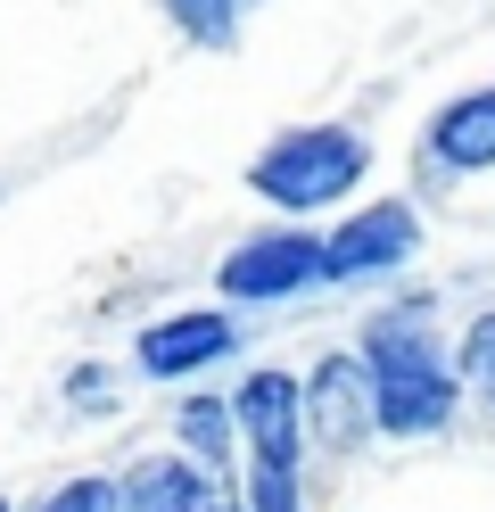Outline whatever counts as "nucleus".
<instances>
[{"label":"nucleus","mask_w":495,"mask_h":512,"mask_svg":"<svg viewBox=\"0 0 495 512\" xmlns=\"http://www.w3.org/2000/svg\"><path fill=\"white\" fill-rule=\"evenodd\" d=\"M355 356L372 372V430L380 438H438L454 422V405H462L454 356H438V331H421L413 306L372 314Z\"/></svg>","instance_id":"obj_1"},{"label":"nucleus","mask_w":495,"mask_h":512,"mask_svg":"<svg viewBox=\"0 0 495 512\" xmlns=\"http://www.w3.org/2000/svg\"><path fill=\"white\" fill-rule=\"evenodd\" d=\"M363 174H372V141L355 124H297L248 157V190L281 215H330L339 199H355Z\"/></svg>","instance_id":"obj_2"},{"label":"nucleus","mask_w":495,"mask_h":512,"mask_svg":"<svg viewBox=\"0 0 495 512\" xmlns=\"http://www.w3.org/2000/svg\"><path fill=\"white\" fill-rule=\"evenodd\" d=\"M231 430L248 446V512H306V397L289 372H248L231 389Z\"/></svg>","instance_id":"obj_3"},{"label":"nucleus","mask_w":495,"mask_h":512,"mask_svg":"<svg viewBox=\"0 0 495 512\" xmlns=\"http://www.w3.org/2000/svg\"><path fill=\"white\" fill-rule=\"evenodd\" d=\"M421 256V215L405 199H372L322 232V290H355V281H388Z\"/></svg>","instance_id":"obj_4"},{"label":"nucleus","mask_w":495,"mask_h":512,"mask_svg":"<svg viewBox=\"0 0 495 512\" xmlns=\"http://www.w3.org/2000/svg\"><path fill=\"white\" fill-rule=\"evenodd\" d=\"M215 290L231 306H281L297 290H322V232H248L240 248L215 265Z\"/></svg>","instance_id":"obj_5"},{"label":"nucleus","mask_w":495,"mask_h":512,"mask_svg":"<svg viewBox=\"0 0 495 512\" xmlns=\"http://www.w3.org/2000/svg\"><path fill=\"white\" fill-rule=\"evenodd\" d=\"M306 430L330 446V455H355L363 438H372V372H363L355 347H339V356H322L306 372Z\"/></svg>","instance_id":"obj_6"},{"label":"nucleus","mask_w":495,"mask_h":512,"mask_svg":"<svg viewBox=\"0 0 495 512\" xmlns=\"http://www.w3.org/2000/svg\"><path fill=\"white\" fill-rule=\"evenodd\" d=\"M240 356V323L231 314H165V323L141 331V347H132V364H141L149 380H190V372H215Z\"/></svg>","instance_id":"obj_7"},{"label":"nucleus","mask_w":495,"mask_h":512,"mask_svg":"<svg viewBox=\"0 0 495 512\" xmlns=\"http://www.w3.org/2000/svg\"><path fill=\"white\" fill-rule=\"evenodd\" d=\"M421 166L429 174H487L495 166V83L454 91V100L421 124Z\"/></svg>","instance_id":"obj_8"},{"label":"nucleus","mask_w":495,"mask_h":512,"mask_svg":"<svg viewBox=\"0 0 495 512\" xmlns=\"http://www.w3.org/2000/svg\"><path fill=\"white\" fill-rule=\"evenodd\" d=\"M207 488H215V479L198 471V463H182V455H149V463H132V471L116 479V512H190Z\"/></svg>","instance_id":"obj_9"},{"label":"nucleus","mask_w":495,"mask_h":512,"mask_svg":"<svg viewBox=\"0 0 495 512\" xmlns=\"http://www.w3.org/2000/svg\"><path fill=\"white\" fill-rule=\"evenodd\" d=\"M174 438H182V463H198V471H231V397H190L182 413H174Z\"/></svg>","instance_id":"obj_10"},{"label":"nucleus","mask_w":495,"mask_h":512,"mask_svg":"<svg viewBox=\"0 0 495 512\" xmlns=\"http://www.w3.org/2000/svg\"><path fill=\"white\" fill-rule=\"evenodd\" d=\"M165 17H174V34H190L198 50L240 42V9H231V0H165Z\"/></svg>","instance_id":"obj_11"},{"label":"nucleus","mask_w":495,"mask_h":512,"mask_svg":"<svg viewBox=\"0 0 495 512\" xmlns=\"http://www.w3.org/2000/svg\"><path fill=\"white\" fill-rule=\"evenodd\" d=\"M454 380H471L479 397H495V306L479 314L471 331H462V347H454Z\"/></svg>","instance_id":"obj_12"},{"label":"nucleus","mask_w":495,"mask_h":512,"mask_svg":"<svg viewBox=\"0 0 495 512\" xmlns=\"http://www.w3.org/2000/svg\"><path fill=\"white\" fill-rule=\"evenodd\" d=\"M33 512H116V479H99V471H83V479H66V488H50Z\"/></svg>","instance_id":"obj_13"},{"label":"nucleus","mask_w":495,"mask_h":512,"mask_svg":"<svg viewBox=\"0 0 495 512\" xmlns=\"http://www.w3.org/2000/svg\"><path fill=\"white\" fill-rule=\"evenodd\" d=\"M75 405H83V413L116 405V372H108V364H83V372H75Z\"/></svg>","instance_id":"obj_14"},{"label":"nucleus","mask_w":495,"mask_h":512,"mask_svg":"<svg viewBox=\"0 0 495 512\" xmlns=\"http://www.w3.org/2000/svg\"><path fill=\"white\" fill-rule=\"evenodd\" d=\"M190 512H248V504H240V496H231V488H207V496H198Z\"/></svg>","instance_id":"obj_15"},{"label":"nucleus","mask_w":495,"mask_h":512,"mask_svg":"<svg viewBox=\"0 0 495 512\" xmlns=\"http://www.w3.org/2000/svg\"><path fill=\"white\" fill-rule=\"evenodd\" d=\"M231 9H240V17H248V9H256V0H231Z\"/></svg>","instance_id":"obj_16"},{"label":"nucleus","mask_w":495,"mask_h":512,"mask_svg":"<svg viewBox=\"0 0 495 512\" xmlns=\"http://www.w3.org/2000/svg\"><path fill=\"white\" fill-rule=\"evenodd\" d=\"M0 512H9V504H0Z\"/></svg>","instance_id":"obj_17"}]
</instances>
